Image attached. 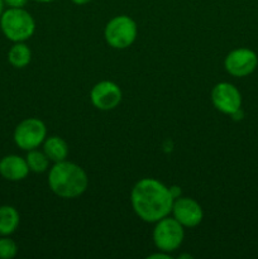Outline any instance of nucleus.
Listing matches in <instances>:
<instances>
[{
    "mask_svg": "<svg viewBox=\"0 0 258 259\" xmlns=\"http://www.w3.org/2000/svg\"><path fill=\"white\" fill-rule=\"evenodd\" d=\"M174 201L169 187L154 179L139 180L131 194L134 212L146 223H157L168 217Z\"/></svg>",
    "mask_w": 258,
    "mask_h": 259,
    "instance_id": "1",
    "label": "nucleus"
},
{
    "mask_svg": "<svg viewBox=\"0 0 258 259\" xmlns=\"http://www.w3.org/2000/svg\"><path fill=\"white\" fill-rule=\"evenodd\" d=\"M90 99L99 110H113L120 104L121 90L113 81H100L91 89Z\"/></svg>",
    "mask_w": 258,
    "mask_h": 259,
    "instance_id": "9",
    "label": "nucleus"
},
{
    "mask_svg": "<svg viewBox=\"0 0 258 259\" xmlns=\"http://www.w3.org/2000/svg\"><path fill=\"white\" fill-rule=\"evenodd\" d=\"M185 238L184 227L175 218H163L156 223L153 230V242L157 249L169 253L179 249Z\"/></svg>",
    "mask_w": 258,
    "mask_h": 259,
    "instance_id": "5",
    "label": "nucleus"
},
{
    "mask_svg": "<svg viewBox=\"0 0 258 259\" xmlns=\"http://www.w3.org/2000/svg\"><path fill=\"white\" fill-rule=\"evenodd\" d=\"M30 60H32V52L29 47L23 42H15V45H13L8 52V61L15 68H24L25 66L29 65Z\"/></svg>",
    "mask_w": 258,
    "mask_h": 259,
    "instance_id": "14",
    "label": "nucleus"
},
{
    "mask_svg": "<svg viewBox=\"0 0 258 259\" xmlns=\"http://www.w3.org/2000/svg\"><path fill=\"white\" fill-rule=\"evenodd\" d=\"M0 28L12 42H24L35 32V22L24 8H8L0 17Z\"/></svg>",
    "mask_w": 258,
    "mask_h": 259,
    "instance_id": "3",
    "label": "nucleus"
},
{
    "mask_svg": "<svg viewBox=\"0 0 258 259\" xmlns=\"http://www.w3.org/2000/svg\"><path fill=\"white\" fill-rule=\"evenodd\" d=\"M211 101L223 114L232 115L242 108L240 91L230 82H219L212 88Z\"/></svg>",
    "mask_w": 258,
    "mask_h": 259,
    "instance_id": "8",
    "label": "nucleus"
},
{
    "mask_svg": "<svg viewBox=\"0 0 258 259\" xmlns=\"http://www.w3.org/2000/svg\"><path fill=\"white\" fill-rule=\"evenodd\" d=\"M149 258H171L169 257L168 254H161V253H157V254H152V255H149Z\"/></svg>",
    "mask_w": 258,
    "mask_h": 259,
    "instance_id": "20",
    "label": "nucleus"
},
{
    "mask_svg": "<svg viewBox=\"0 0 258 259\" xmlns=\"http://www.w3.org/2000/svg\"><path fill=\"white\" fill-rule=\"evenodd\" d=\"M34 2H38V3H52V2H55V0H34Z\"/></svg>",
    "mask_w": 258,
    "mask_h": 259,
    "instance_id": "22",
    "label": "nucleus"
},
{
    "mask_svg": "<svg viewBox=\"0 0 258 259\" xmlns=\"http://www.w3.org/2000/svg\"><path fill=\"white\" fill-rule=\"evenodd\" d=\"M258 66V56L249 48H235L227 55L224 67L229 75L234 77H245L255 71Z\"/></svg>",
    "mask_w": 258,
    "mask_h": 259,
    "instance_id": "7",
    "label": "nucleus"
},
{
    "mask_svg": "<svg viewBox=\"0 0 258 259\" xmlns=\"http://www.w3.org/2000/svg\"><path fill=\"white\" fill-rule=\"evenodd\" d=\"M25 161L29 167V171L34 172V174H43L47 171L48 164H50V159L46 156L45 152H39L37 149L28 151Z\"/></svg>",
    "mask_w": 258,
    "mask_h": 259,
    "instance_id": "15",
    "label": "nucleus"
},
{
    "mask_svg": "<svg viewBox=\"0 0 258 259\" xmlns=\"http://www.w3.org/2000/svg\"><path fill=\"white\" fill-rule=\"evenodd\" d=\"M28 0H4V4L9 8H23Z\"/></svg>",
    "mask_w": 258,
    "mask_h": 259,
    "instance_id": "17",
    "label": "nucleus"
},
{
    "mask_svg": "<svg viewBox=\"0 0 258 259\" xmlns=\"http://www.w3.org/2000/svg\"><path fill=\"white\" fill-rule=\"evenodd\" d=\"M4 0H0V17H2L3 12H4Z\"/></svg>",
    "mask_w": 258,
    "mask_h": 259,
    "instance_id": "21",
    "label": "nucleus"
},
{
    "mask_svg": "<svg viewBox=\"0 0 258 259\" xmlns=\"http://www.w3.org/2000/svg\"><path fill=\"white\" fill-rule=\"evenodd\" d=\"M43 152L50 161H65L68 156V146L61 137H50L43 142Z\"/></svg>",
    "mask_w": 258,
    "mask_h": 259,
    "instance_id": "12",
    "label": "nucleus"
},
{
    "mask_svg": "<svg viewBox=\"0 0 258 259\" xmlns=\"http://www.w3.org/2000/svg\"><path fill=\"white\" fill-rule=\"evenodd\" d=\"M169 192H171V195L174 199H177V197L181 196V189H180L179 186L169 187Z\"/></svg>",
    "mask_w": 258,
    "mask_h": 259,
    "instance_id": "18",
    "label": "nucleus"
},
{
    "mask_svg": "<svg viewBox=\"0 0 258 259\" xmlns=\"http://www.w3.org/2000/svg\"><path fill=\"white\" fill-rule=\"evenodd\" d=\"M48 185L52 192L62 199L81 196L89 186V179L82 167L73 162H56L48 174Z\"/></svg>",
    "mask_w": 258,
    "mask_h": 259,
    "instance_id": "2",
    "label": "nucleus"
},
{
    "mask_svg": "<svg viewBox=\"0 0 258 259\" xmlns=\"http://www.w3.org/2000/svg\"><path fill=\"white\" fill-rule=\"evenodd\" d=\"M29 174V167L23 157L9 154L0 159V176L8 181H22Z\"/></svg>",
    "mask_w": 258,
    "mask_h": 259,
    "instance_id": "11",
    "label": "nucleus"
},
{
    "mask_svg": "<svg viewBox=\"0 0 258 259\" xmlns=\"http://www.w3.org/2000/svg\"><path fill=\"white\" fill-rule=\"evenodd\" d=\"M17 253L18 247L14 240L8 237L0 238V259H12Z\"/></svg>",
    "mask_w": 258,
    "mask_h": 259,
    "instance_id": "16",
    "label": "nucleus"
},
{
    "mask_svg": "<svg viewBox=\"0 0 258 259\" xmlns=\"http://www.w3.org/2000/svg\"><path fill=\"white\" fill-rule=\"evenodd\" d=\"M174 218L185 228H194L201 223L204 212L199 202L190 197H177L172 205Z\"/></svg>",
    "mask_w": 258,
    "mask_h": 259,
    "instance_id": "10",
    "label": "nucleus"
},
{
    "mask_svg": "<svg viewBox=\"0 0 258 259\" xmlns=\"http://www.w3.org/2000/svg\"><path fill=\"white\" fill-rule=\"evenodd\" d=\"M71 2L76 5H85L88 4V3H90L91 0H71Z\"/></svg>",
    "mask_w": 258,
    "mask_h": 259,
    "instance_id": "19",
    "label": "nucleus"
},
{
    "mask_svg": "<svg viewBox=\"0 0 258 259\" xmlns=\"http://www.w3.org/2000/svg\"><path fill=\"white\" fill-rule=\"evenodd\" d=\"M19 212L9 205L0 206V235L9 237L19 227Z\"/></svg>",
    "mask_w": 258,
    "mask_h": 259,
    "instance_id": "13",
    "label": "nucleus"
},
{
    "mask_svg": "<svg viewBox=\"0 0 258 259\" xmlns=\"http://www.w3.org/2000/svg\"><path fill=\"white\" fill-rule=\"evenodd\" d=\"M47 129L45 123L37 118H28L20 121L14 131V142L23 151L38 148L45 142Z\"/></svg>",
    "mask_w": 258,
    "mask_h": 259,
    "instance_id": "6",
    "label": "nucleus"
},
{
    "mask_svg": "<svg viewBox=\"0 0 258 259\" xmlns=\"http://www.w3.org/2000/svg\"><path fill=\"white\" fill-rule=\"evenodd\" d=\"M138 28L128 15H118L108 22L104 30L106 43L115 50H125L136 42Z\"/></svg>",
    "mask_w": 258,
    "mask_h": 259,
    "instance_id": "4",
    "label": "nucleus"
}]
</instances>
